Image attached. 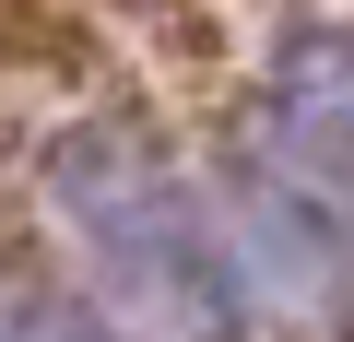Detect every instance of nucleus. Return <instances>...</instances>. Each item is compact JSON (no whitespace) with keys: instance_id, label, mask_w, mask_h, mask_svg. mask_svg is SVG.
<instances>
[{"instance_id":"obj_1","label":"nucleus","mask_w":354,"mask_h":342,"mask_svg":"<svg viewBox=\"0 0 354 342\" xmlns=\"http://www.w3.org/2000/svg\"><path fill=\"white\" fill-rule=\"evenodd\" d=\"M59 201H71V225L95 236V260H106L118 295H142L153 319L201 330V342L236 330V272H225L213 225L189 213V189H177L142 142H71V153H59Z\"/></svg>"},{"instance_id":"obj_2","label":"nucleus","mask_w":354,"mask_h":342,"mask_svg":"<svg viewBox=\"0 0 354 342\" xmlns=\"http://www.w3.org/2000/svg\"><path fill=\"white\" fill-rule=\"evenodd\" d=\"M272 189L354 225V36H295L272 59Z\"/></svg>"},{"instance_id":"obj_3","label":"nucleus","mask_w":354,"mask_h":342,"mask_svg":"<svg viewBox=\"0 0 354 342\" xmlns=\"http://www.w3.org/2000/svg\"><path fill=\"white\" fill-rule=\"evenodd\" d=\"M24 342H106L83 307H24Z\"/></svg>"}]
</instances>
